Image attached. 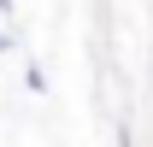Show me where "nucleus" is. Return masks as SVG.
Segmentation results:
<instances>
[{"instance_id":"1","label":"nucleus","mask_w":153,"mask_h":147,"mask_svg":"<svg viewBox=\"0 0 153 147\" xmlns=\"http://www.w3.org/2000/svg\"><path fill=\"white\" fill-rule=\"evenodd\" d=\"M24 88H30V94H47V71L30 65V71H24Z\"/></svg>"},{"instance_id":"2","label":"nucleus","mask_w":153,"mask_h":147,"mask_svg":"<svg viewBox=\"0 0 153 147\" xmlns=\"http://www.w3.org/2000/svg\"><path fill=\"white\" fill-rule=\"evenodd\" d=\"M118 147H135V129H130V118H118Z\"/></svg>"},{"instance_id":"3","label":"nucleus","mask_w":153,"mask_h":147,"mask_svg":"<svg viewBox=\"0 0 153 147\" xmlns=\"http://www.w3.org/2000/svg\"><path fill=\"white\" fill-rule=\"evenodd\" d=\"M12 12H18V0H0V18H12Z\"/></svg>"},{"instance_id":"4","label":"nucleus","mask_w":153,"mask_h":147,"mask_svg":"<svg viewBox=\"0 0 153 147\" xmlns=\"http://www.w3.org/2000/svg\"><path fill=\"white\" fill-rule=\"evenodd\" d=\"M6 47H12V30H6V24H0V53H6Z\"/></svg>"}]
</instances>
